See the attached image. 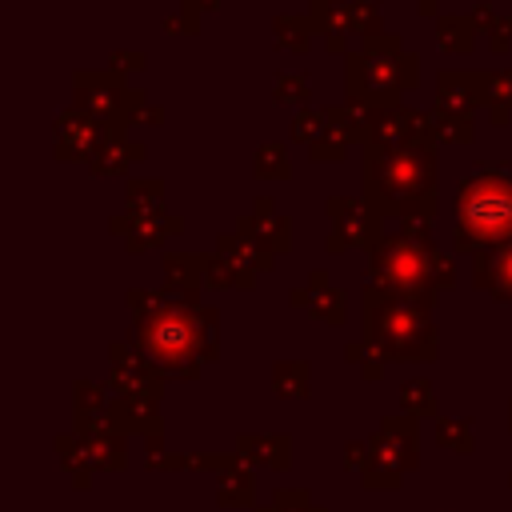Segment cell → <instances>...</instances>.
<instances>
[{"instance_id":"1","label":"cell","mask_w":512,"mask_h":512,"mask_svg":"<svg viewBox=\"0 0 512 512\" xmlns=\"http://www.w3.org/2000/svg\"><path fill=\"white\" fill-rule=\"evenodd\" d=\"M372 280L384 288V296L392 300H408V304H428L432 292L440 284H452V260L428 244V236L420 232H400V236H384L372 252Z\"/></svg>"},{"instance_id":"2","label":"cell","mask_w":512,"mask_h":512,"mask_svg":"<svg viewBox=\"0 0 512 512\" xmlns=\"http://www.w3.org/2000/svg\"><path fill=\"white\" fill-rule=\"evenodd\" d=\"M432 148L428 144H396V148H368L364 164V184L368 200L380 204L384 212H416V200L432 208Z\"/></svg>"},{"instance_id":"3","label":"cell","mask_w":512,"mask_h":512,"mask_svg":"<svg viewBox=\"0 0 512 512\" xmlns=\"http://www.w3.org/2000/svg\"><path fill=\"white\" fill-rule=\"evenodd\" d=\"M136 332H140V344L148 348V356L176 372H196L200 356H212V312L204 320H196L192 308L156 304L152 312H140Z\"/></svg>"},{"instance_id":"4","label":"cell","mask_w":512,"mask_h":512,"mask_svg":"<svg viewBox=\"0 0 512 512\" xmlns=\"http://www.w3.org/2000/svg\"><path fill=\"white\" fill-rule=\"evenodd\" d=\"M456 240L496 248L512 240V180L500 172H476L456 196Z\"/></svg>"},{"instance_id":"5","label":"cell","mask_w":512,"mask_h":512,"mask_svg":"<svg viewBox=\"0 0 512 512\" xmlns=\"http://www.w3.org/2000/svg\"><path fill=\"white\" fill-rule=\"evenodd\" d=\"M364 320H368V340L388 352V356H432L436 348V336H432V324L424 316L420 304H408V300H392L372 288L368 292V304H364Z\"/></svg>"},{"instance_id":"6","label":"cell","mask_w":512,"mask_h":512,"mask_svg":"<svg viewBox=\"0 0 512 512\" xmlns=\"http://www.w3.org/2000/svg\"><path fill=\"white\" fill-rule=\"evenodd\" d=\"M476 284L488 288L496 300H512V240L476 256Z\"/></svg>"},{"instance_id":"7","label":"cell","mask_w":512,"mask_h":512,"mask_svg":"<svg viewBox=\"0 0 512 512\" xmlns=\"http://www.w3.org/2000/svg\"><path fill=\"white\" fill-rule=\"evenodd\" d=\"M332 216H336L332 248H340L348 236H352V240H368V236H372V224H368V216H364L360 204H352V200H332Z\"/></svg>"},{"instance_id":"8","label":"cell","mask_w":512,"mask_h":512,"mask_svg":"<svg viewBox=\"0 0 512 512\" xmlns=\"http://www.w3.org/2000/svg\"><path fill=\"white\" fill-rule=\"evenodd\" d=\"M276 156H280V148H264L260 152V160H264L260 172H284V164H276Z\"/></svg>"}]
</instances>
